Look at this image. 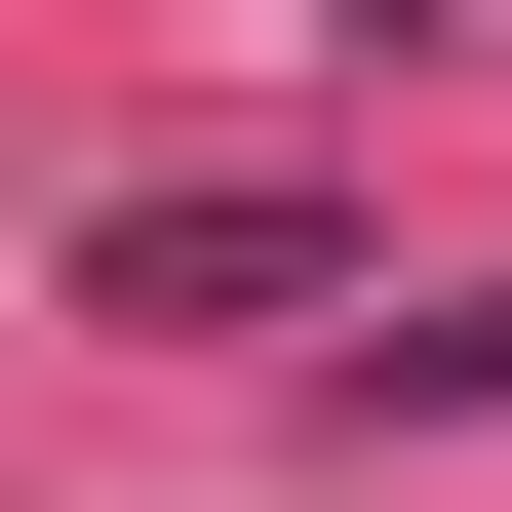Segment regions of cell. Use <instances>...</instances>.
<instances>
[{
	"instance_id": "cell-2",
	"label": "cell",
	"mask_w": 512,
	"mask_h": 512,
	"mask_svg": "<svg viewBox=\"0 0 512 512\" xmlns=\"http://www.w3.org/2000/svg\"><path fill=\"white\" fill-rule=\"evenodd\" d=\"M434 394H512V316H434Z\"/></svg>"
},
{
	"instance_id": "cell-1",
	"label": "cell",
	"mask_w": 512,
	"mask_h": 512,
	"mask_svg": "<svg viewBox=\"0 0 512 512\" xmlns=\"http://www.w3.org/2000/svg\"><path fill=\"white\" fill-rule=\"evenodd\" d=\"M79 316H316V197H79Z\"/></svg>"
}]
</instances>
